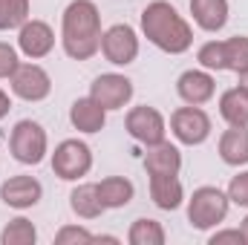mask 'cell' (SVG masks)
I'll list each match as a JSON object with an SVG mask.
<instances>
[{
	"label": "cell",
	"mask_w": 248,
	"mask_h": 245,
	"mask_svg": "<svg viewBox=\"0 0 248 245\" xmlns=\"http://www.w3.org/2000/svg\"><path fill=\"white\" fill-rule=\"evenodd\" d=\"M101 12L93 0H72L61 17V44L72 61H90L101 52Z\"/></svg>",
	"instance_id": "obj_1"
},
{
	"label": "cell",
	"mask_w": 248,
	"mask_h": 245,
	"mask_svg": "<svg viewBox=\"0 0 248 245\" xmlns=\"http://www.w3.org/2000/svg\"><path fill=\"white\" fill-rule=\"evenodd\" d=\"M141 32L156 49H162L168 55H182L193 44L190 23L168 0H153L141 9Z\"/></svg>",
	"instance_id": "obj_2"
},
{
	"label": "cell",
	"mask_w": 248,
	"mask_h": 245,
	"mask_svg": "<svg viewBox=\"0 0 248 245\" xmlns=\"http://www.w3.org/2000/svg\"><path fill=\"white\" fill-rule=\"evenodd\" d=\"M228 205H231V199H228V193H222L219 187H214V184L196 187L193 196L187 199V222H190L196 231L217 228L219 222H225Z\"/></svg>",
	"instance_id": "obj_3"
},
{
	"label": "cell",
	"mask_w": 248,
	"mask_h": 245,
	"mask_svg": "<svg viewBox=\"0 0 248 245\" xmlns=\"http://www.w3.org/2000/svg\"><path fill=\"white\" fill-rule=\"evenodd\" d=\"M46 147H49L46 130L38 122L23 119V122L15 124V130L9 136V150H12L15 162H20V165H41L44 156H46Z\"/></svg>",
	"instance_id": "obj_4"
},
{
	"label": "cell",
	"mask_w": 248,
	"mask_h": 245,
	"mask_svg": "<svg viewBox=\"0 0 248 245\" xmlns=\"http://www.w3.org/2000/svg\"><path fill=\"white\" fill-rule=\"evenodd\" d=\"M52 170L63 182H78L93 170V150L78 138H66L52 153Z\"/></svg>",
	"instance_id": "obj_5"
},
{
	"label": "cell",
	"mask_w": 248,
	"mask_h": 245,
	"mask_svg": "<svg viewBox=\"0 0 248 245\" xmlns=\"http://www.w3.org/2000/svg\"><path fill=\"white\" fill-rule=\"evenodd\" d=\"M124 127H127V133L136 138V141H141L144 147H153V144H159V141H165V136H168V124H165V116L156 110V107H133L130 113H127V119H124Z\"/></svg>",
	"instance_id": "obj_6"
},
{
	"label": "cell",
	"mask_w": 248,
	"mask_h": 245,
	"mask_svg": "<svg viewBox=\"0 0 248 245\" xmlns=\"http://www.w3.org/2000/svg\"><path fill=\"white\" fill-rule=\"evenodd\" d=\"M170 133H173L182 144L196 147V144H202V141L211 136V119H208V113H205L202 107L187 104V107L173 110V116H170Z\"/></svg>",
	"instance_id": "obj_7"
},
{
	"label": "cell",
	"mask_w": 248,
	"mask_h": 245,
	"mask_svg": "<svg viewBox=\"0 0 248 245\" xmlns=\"http://www.w3.org/2000/svg\"><path fill=\"white\" fill-rule=\"evenodd\" d=\"M101 52L104 58L116 66H127L139 58V35L133 26L127 23H116L101 35Z\"/></svg>",
	"instance_id": "obj_8"
},
{
	"label": "cell",
	"mask_w": 248,
	"mask_h": 245,
	"mask_svg": "<svg viewBox=\"0 0 248 245\" xmlns=\"http://www.w3.org/2000/svg\"><path fill=\"white\" fill-rule=\"evenodd\" d=\"M9 81H12V92L23 101H32V104L44 101L52 92V78L41 63H20Z\"/></svg>",
	"instance_id": "obj_9"
},
{
	"label": "cell",
	"mask_w": 248,
	"mask_h": 245,
	"mask_svg": "<svg viewBox=\"0 0 248 245\" xmlns=\"http://www.w3.org/2000/svg\"><path fill=\"white\" fill-rule=\"evenodd\" d=\"M90 95L104 107V110H122L133 98V81L119 72H104L90 84Z\"/></svg>",
	"instance_id": "obj_10"
},
{
	"label": "cell",
	"mask_w": 248,
	"mask_h": 245,
	"mask_svg": "<svg viewBox=\"0 0 248 245\" xmlns=\"http://www.w3.org/2000/svg\"><path fill=\"white\" fill-rule=\"evenodd\" d=\"M52 46H55V32H52L49 23H44V20H26L17 29V49L26 58H32V61L46 58L52 52Z\"/></svg>",
	"instance_id": "obj_11"
},
{
	"label": "cell",
	"mask_w": 248,
	"mask_h": 245,
	"mask_svg": "<svg viewBox=\"0 0 248 245\" xmlns=\"http://www.w3.org/2000/svg\"><path fill=\"white\" fill-rule=\"evenodd\" d=\"M176 92L185 104H193V107H202L214 98L217 92V81L208 69H187L179 75L176 81Z\"/></svg>",
	"instance_id": "obj_12"
},
{
	"label": "cell",
	"mask_w": 248,
	"mask_h": 245,
	"mask_svg": "<svg viewBox=\"0 0 248 245\" xmlns=\"http://www.w3.org/2000/svg\"><path fill=\"white\" fill-rule=\"evenodd\" d=\"M44 196V187L35 176H12L0 184V199L9 205V208H17V211H26V208H35Z\"/></svg>",
	"instance_id": "obj_13"
},
{
	"label": "cell",
	"mask_w": 248,
	"mask_h": 245,
	"mask_svg": "<svg viewBox=\"0 0 248 245\" xmlns=\"http://www.w3.org/2000/svg\"><path fill=\"white\" fill-rule=\"evenodd\" d=\"M144 170L147 176H179L182 170V153L176 144H170L168 138L147 147L144 153Z\"/></svg>",
	"instance_id": "obj_14"
},
{
	"label": "cell",
	"mask_w": 248,
	"mask_h": 245,
	"mask_svg": "<svg viewBox=\"0 0 248 245\" xmlns=\"http://www.w3.org/2000/svg\"><path fill=\"white\" fill-rule=\"evenodd\" d=\"M69 122H72L75 130H81V133H98V130H104V124H107V110H104L93 95H87V98L72 101V107H69Z\"/></svg>",
	"instance_id": "obj_15"
},
{
	"label": "cell",
	"mask_w": 248,
	"mask_h": 245,
	"mask_svg": "<svg viewBox=\"0 0 248 245\" xmlns=\"http://www.w3.org/2000/svg\"><path fill=\"white\" fill-rule=\"evenodd\" d=\"M193 23L205 32H219L228 23V0H190Z\"/></svg>",
	"instance_id": "obj_16"
},
{
	"label": "cell",
	"mask_w": 248,
	"mask_h": 245,
	"mask_svg": "<svg viewBox=\"0 0 248 245\" xmlns=\"http://www.w3.org/2000/svg\"><path fill=\"white\" fill-rule=\"evenodd\" d=\"M219 156L231 168L248 165V127H228L219 136Z\"/></svg>",
	"instance_id": "obj_17"
},
{
	"label": "cell",
	"mask_w": 248,
	"mask_h": 245,
	"mask_svg": "<svg viewBox=\"0 0 248 245\" xmlns=\"http://www.w3.org/2000/svg\"><path fill=\"white\" fill-rule=\"evenodd\" d=\"M150 199L162 211H176L185 199V187L179 176H150Z\"/></svg>",
	"instance_id": "obj_18"
},
{
	"label": "cell",
	"mask_w": 248,
	"mask_h": 245,
	"mask_svg": "<svg viewBox=\"0 0 248 245\" xmlns=\"http://www.w3.org/2000/svg\"><path fill=\"white\" fill-rule=\"evenodd\" d=\"M69 208H72V214L75 216H81V219H98L107 208L101 205V196H98V184H78V187H72V193H69Z\"/></svg>",
	"instance_id": "obj_19"
},
{
	"label": "cell",
	"mask_w": 248,
	"mask_h": 245,
	"mask_svg": "<svg viewBox=\"0 0 248 245\" xmlns=\"http://www.w3.org/2000/svg\"><path fill=\"white\" fill-rule=\"evenodd\" d=\"M219 116L228 127H248V92L243 87H231L219 95Z\"/></svg>",
	"instance_id": "obj_20"
},
{
	"label": "cell",
	"mask_w": 248,
	"mask_h": 245,
	"mask_svg": "<svg viewBox=\"0 0 248 245\" xmlns=\"http://www.w3.org/2000/svg\"><path fill=\"white\" fill-rule=\"evenodd\" d=\"M133 193H136V187L124 176H107V179L98 182V196H101L104 208H124V205H130Z\"/></svg>",
	"instance_id": "obj_21"
},
{
	"label": "cell",
	"mask_w": 248,
	"mask_h": 245,
	"mask_svg": "<svg viewBox=\"0 0 248 245\" xmlns=\"http://www.w3.org/2000/svg\"><path fill=\"white\" fill-rule=\"evenodd\" d=\"M130 245H165V228L156 219H136L127 234Z\"/></svg>",
	"instance_id": "obj_22"
},
{
	"label": "cell",
	"mask_w": 248,
	"mask_h": 245,
	"mask_svg": "<svg viewBox=\"0 0 248 245\" xmlns=\"http://www.w3.org/2000/svg\"><path fill=\"white\" fill-rule=\"evenodd\" d=\"M35 240H38V231H35V225L26 216L12 219L3 228V234H0V243L3 245H35Z\"/></svg>",
	"instance_id": "obj_23"
},
{
	"label": "cell",
	"mask_w": 248,
	"mask_h": 245,
	"mask_svg": "<svg viewBox=\"0 0 248 245\" xmlns=\"http://www.w3.org/2000/svg\"><path fill=\"white\" fill-rule=\"evenodd\" d=\"M29 20V0H0V32L20 29Z\"/></svg>",
	"instance_id": "obj_24"
},
{
	"label": "cell",
	"mask_w": 248,
	"mask_h": 245,
	"mask_svg": "<svg viewBox=\"0 0 248 245\" xmlns=\"http://www.w3.org/2000/svg\"><path fill=\"white\" fill-rule=\"evenodd\" d=\"M225 46V69L231 72H246L248 69V38L246 35H234L228 41H222Z\"/></svg>",
	"instance_id": "obj_25"
},
{
	"label": "cell",
	"mask_w": 248,
	"mask_h": 245,
	"mask_svg": "<svg viewBox=\"0 0 248 245\" xmlns=\"http://www.w3.org/2000/svg\"><path fill=\"white\" fill-rule=\"evenodd\" d=\"M196 61L202 63V69H208V72H222L225 69V46H222V41L202 44L199 52H196Z\"/></svg>",
	"instance_id": "obj_26"
},
{
	"label": "cell",
	"mask_w": 248,
	"mask_h": 245,
	"mask_svg": "<svg viewBox=\"0 0 248 245\" xmlns=\"http://www.w3.org/2000/svg\"><path fill=\"white\" fill-rule=\"evenodd\" d=\"M90 243H93V234L78 228V225H63L55 234V245H90Z\"/></svg>",
	"instance_id": "obj_27"
},
{
	"label": "cell",
	"mask_w": 248,
	"mask_h": 245,
	"mask_svg": "<svg viewBox=\"0 0 248 245\" xmlns=\"http://www.w3.org/2000/svg\"><path fill=\"white\" fill-rule=\"evenodd\" d=\"M17 66H20L17 49H15L12 44H3V41H0V78H12Z\"/></svg>",
	"instance_id": "obj_28"
},
{
	"label": "cell",
	"mask_w": 248,
	"mask_h": 245,
	"mask_svg": "<svg viewBox=\"0 0 248 245\" xmlns=\"http://www.w3.org/2000/svg\"><path fill=\"white\" fill-rule=\"evenodd\" d=\"M228 199L234 205H240V208H248V170L231 179V184H228Z\"/></svg>",
	"instance_id": "obj_29"
},
{
	"label": "cell",
	"mask_w": 248,
	"mask_h": 245,
	"mask_svg": "<svg viewBox=\"0 0 248 245\" xmlns=\"http://www.w3.org/2000/svg\"><path fill=\"white\" fill-rule=\"evenodd\" d=\"M246 245V237H243V231L240 228H225V231H217V234H211V240L208 245Z\"/></svg>",
	"instance_id": "obj_30"
},
{
	"label": "cell",
	"mask_w": 248,
	"mask_h": 245,
	"mask_svg": "<svg viewBox=\"0 0 248 245\" xmlns=\"http://www.w3.org/2000/svg\"><path fill=\"white\" fill-rule=\"evenodd\" d=\"M12 110V101H9V95L0 90V119H6V113Z\"/></svg>",
	"instance_id": "obj_31"
},
{
	"label": "cell",
	"mask_w": 248,
	"mask_h": 245,
	"mask_svg": "<svg viewBox=\"0 0 248 245\" xmlns=\"http://www.w3.org/2000/svg\"><path fill=\"white\" fill-rule=\"evenodd\" d=\"M240 87L248 92V69H246V72H240Z\"/></svg>",
	"instance_id": "obj_32"
},
{
	"label": "cell",
	"mask_w": 248,
	"mask_h": 245,
	"mask_svg": "<svg viewBox=\"0 0 248 245\" xmlns=\"http://www.w3.org/2000/svg\"><path fill=\"white\" fill-rule=\"evenodd\" d=\"M240 231H243V237H246V243H248V216L243 219V228H240Z\"/></svg>",
	"instance_id": "obj_33"
}]
</instances>
